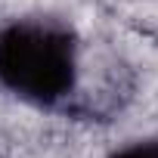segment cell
Here are the masks:
<instances>
[{"instance_id": "1", "label": "cell", "mask_w": 158, "mask_h": 158, "mask_svg": "<svg viewBox=\"0 0 158 158\" xmlns=\"http://www.w3.org/2000/svg\"><path fill=\"white\" fill-rule=\"evenodd\" d=\"M77 81L74 34L56 19H16L0 28V84L34 106L62 102Z\"/></svg>"}, {"instance_id": "2", "label": "cell", "mask_w": 158, "mask_h": 158, "mask_svg": "<svg viewBox=\"0 0 158 158\" xmlns=\"http://www.w3.org/2000/svg\"><path fill=\"white\" fill-rule=\"evenodd\" d=\"M109 158H158V139H139V143H130V146L112 152Z\"/></svg>"}]
</instances>
